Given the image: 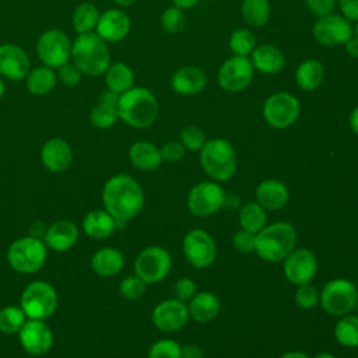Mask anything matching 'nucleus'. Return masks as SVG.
Here are the masks:
<instances>
[{
  "label": "nucleus",
  "mask_w": 358,
  "mask_h": 358,
  "mask_svg": "<svg viewBox=\"0 0 358 358\" xmlns=\"http://www.w3.org/2000/svg\"><path fill=\"white\" fill-rule=\"evenodd\" d=\"M102 203L116 221L127 222L143 210L144 192L134 178L117 173L106 180L102 190Z\"/></svg>",
  "instance_id": "nucleus-1"
},
{
  "label": "nucleus",
  "mask_w": 358,
  "mask_h": 358,
  "mask_svg": "<svg viewBox=\"0 0 358 358\" xmlns=\"http://www.w3.org/2000/svg\"><path fill=\"white\" fill-rule=\"evenodd\" d=\"M158 101L145 87H131L119 98L117 113L126 124L136 129H145L154 124L158 117Z\"/></svg>",
  "instance_id": "nucleus-2"
},
{
  "label": "nucleus",
  "mask_w": 358,
  "mask_h": 358,
  "mask_svg": "<svg viewBox=\"0 0 358 358\" xmlns=\"http://www.w3.org/2000/svg\"><path fill=\"white\" fill-rule=\"evenodd\" d=\"M71 60L90 77L102 76L110 64V52L106 42L95 32L80 34L71 43Z\"/></svg>",
  "instance_id": "nucleus-3"
},
{
  "label": "nucleus",
  "mask_w": 358,
  "mask_h": 358,
  "mask_svg": "<svg viewBox=\"0 0 358 358\" xmlns=\"http://www.w3.org/2000/svg\"><path fill=\"white\" fill-rule=\"evenodd\" d=\"M296 243V231L288 222H274L256 234L255 250L266 262L284 260Z\"/></svg>",
  "instance_id": "nucleus-4"
},
{
  "label": "nucleus",
  "mask_w": 358,
  "mask_h": 358,
  "mask_svg": "<svg viewBox=\"0 0 358 358\" xmlns=\"http://www.w3.org/2000/svg\"><path fill=\"white\" fill-rule=\"evenodd\" d=\"M200 162L206 173L218 182L231 179L238 166L236 152L232 144L224 138L207 140L200 150Z\"/></svg>",
  "instance_id": "nucleus-5"
},
{
  "label": "nucleus",
  "mask_w": 358,
  "mask_h": 358,
  "mask_svg": "<svg viewBox=\"0 0 358 358\" xmlns=\"http://www.w3.org/2000/svg\"><path fill=\"white\" fill-rule=\"evenodd\" d=\"M48 259V248L36 236H21L15 239L7 250L10 267L21 274L39 271Z\"/></svg>",
  "instance_id": "nucleus-6"
},
{
  "label": "nucleus",
  "mask_w": 358,
  "mask_h": 358,
  "mask_svg": "<svg viewBox=\"0 0 358 358\" xmlns=\"http://www.w3.org/2000/svg\"><path fill=\"white\" fill-rule=\"evenodd\" d=\"M59 298L52 284L36 280L29 282L21 294L20 308L28 319L45 320L57 309Z\"/></svg>",
  "instance_id": "nucleus-7"
},
{
  "label": "nucleus",
  "mask_w": 358,
  "mask_h": 358,
  "mask_svg": "<svg viewBox=\"0 0 358 358\" xmlns=\"http://www.w3.org/2000/svg\"><path fill=\"white\" fill-rule=\"evenodd\" d=\"M262 113L268 126L281 130L291 127L298 120L301 105L291 92L278 91L264 101Z\"/></svg>",
  "instance_id": "nucleus-8"
},
{
  "label": "nucleus",
  "mask_w": 358,
  "mask_h": 358,
  "mask_svg": "<svg viewBox=\"0 0 358 358\" xmlns=\"http://www.w3.org/2000/svg\"><path fill=\"white\" fill-rule=\"evenodd\" d=\"M322 308L334 316H343L350 313L357 303L358 289L355 284L345 278H336L329 281L320 295Z\"/></svg>",
  "instance_id": "nucleus-9"
},
{
  "label": "nucleus",
  "mask_w": 358,
  "mask_h": 358,
  "mask_svg": "<svg viewBox=\"0 0 358 358\" xmlns=\"http://www.w3.org/2000/svg\"><path fill=\"white\" fill-rule=\"evenodd\" d=\"M36 53L45 66L59 69L62 64L67 63L71 56L70 38L62 29H48L38 38Z\"/></svg>",
  "instance_id": "nucleus-10"
},
{
  "label": "nucleus",
  "mask_w": 358,
  "mask_h": 358,
  "mask_svg": "<svg viewBox=\"0 0 358 358\" xmlns=\"http://www.w3.org/2000/svg\"><path fill=\"white\" fill-rule=\"evenodd\" d=\"M255 76L252 60L246 56H232L218 69V85L227 92H241L246 90Z\"/></svg>",
  "instance_id": "nucleus-11"
},
{
  "label": "nucleus",
  "mask_w": 358,
  "mask_h": 358,
  "mask_svg": "<svg viewBox=\"0 0 358 358\" xmlns=\"http://www.w3.org/2000/svg\"><path fill=\"white\" fill-rule=\"evenodd\" d=\"M171 255L161 246L143 249L134 262V273L144 282L154 284L164 280L171 270Z\"/></svg>",
  "instance_id": "nucleus-12"
},
{
  "label": "nucleus",
  "mask_w": 358,
  "mask_h": 358,
  "mask_svg": "<svg viewBox=\"0 0 358 358\" xmlns=\"http://www.w3.org/2000/svg\"><path fill=\"white\" fill-rule=\"evenodd\" d=\"M312 35L320 45L334 48L344 45L352 36V25L341 14L331 13L315 21Z\"/></svg>",
  "instance_id": "nucleus-13"
},
{
  "label": "nucleus",
  "mask_w": 358,
  "mask_h": 358,
  "mask_svg": "<svg viewBox=\"0 0 358 358\" xmlns=\"http://www.w3.org/2000/svg\"><path fill=\"white\" fill-rule=\"evenodd\" d=\"M225 190L214 182H200L192 187L187 196V207L197 217L215 214L224 204Z\"/></svg>",
  "instance_id": "nucleus-14"
},
{
  "label": "nucleus",
  "mask_w": 358,
  "mask_h": 358,
  "mask_svg": "<svg viewBox=\"0 0 358 358\" xmlns=\"http://www.w3.org/2000/svg\"><path fill=\"white\" fill-rule=\"evenodd\" d=\"M183 255L196 268L208 267L217 256V246L210 234L203 229H192L183 239Z\"/></svg>",
  "instance_id": "nucleus-15"
},
{
  "label": "nucleus",
  "mask_w": 358,
  "mask_h": 358,
  "mask_svg": "<svg viewBox=\"0 0 358 358\" xmlns=\"http://www.w3.org/2000/svg\"><path fill=\"white\" fill-rule=\"evenodd\" d=\"M21 347L34 357H41L49 352L53 345V333L45 320L27 319L18 331Z\"/></svg>",
  "instance_id": "nucleus-16"
},
{
  "label": "nucleus",
  "mask_w": 358,
  "mask_h": 358,
  "mask_svg": "<svg viewBox=\"0 0 358 358\" xmlns=\"http://www.w3.org/2000/svg\"><path fill=\"white\" fill-rule=\"evenodd\" d=\"M284 260V274L295 285L310 282L317 271V260L309 249H294Z\"/></svg>",
  "instance_id": "nucleus-17"
},
{
  "label": "nucleus",
  "mask_w": 358,
  "mask_h": 358,
  "mask_svg": "<svg viewBox=\"0 0 358 358\" xmlns=\"http://www.w3.org/2000/svg\"><path fill=\"white\" fill-rule=\"evenodd\" d=\"M189 316V308L183 301L166 299L154 308L151 320L158 330L171 333L180 330L187 323Z\"/></svg>",
  "instance_id": "nucleus-18"
},
{
  "label": "nucleus",
  "mask_w": 358,
  "mask_h": 358,
  "mask_svg": "<svg viewBox=\"0 0 358 358\" xmlns=\"http://www.w3.org/2000/svg\"><path fill=\"white\" fill-rule=\"evenodd\" d=\"M31 70L27 52L15 43L0 45V76L11 81L25 80Z\"/></svg>",
  "instance_id": "nucleus-19"
},
{
  "label": "nucleus",
  "mask_w": 358,
  "mask_h": 358,
  "mask_svg": "<svg viewBox=\"0 0 358 358\" xmlns=\"http://www.w3.org/2000/svg\"><path fill=\"white\" fill-rule=\"evenodd\" d=\"M131 28L129 15L120 8H108L99 14L95 34L106 43H115L124 39Z\"/></svg>",
  "instance_id": "nucleus-20"
},
{
  "label": "nucleus",
  "mask_w": 358,
  "mask_h": 358,
  "mask_svg": "<svg viewBox=\"0 0 358 358\" xmlns=\"http://www.w3.org/2000/svg\"><path fill=\"white\" fill-rule=\"evenodd\" d=\"M207 85V76L199 66H183L171 77V88L175 94L190 96L200 94Z\"/></svg>",
  "instance_id": "nucleus-21"
},
{
  "label": "nucleus",
  "mask_w": 358,
  "mask_h": 358,
  "mask_svg": "<svg viewBox=\"0 0 358 358\" xmlns=\"http://www.w3.org/2000/svg\"><path fill=\"white\" fill-rule=\"evenodd\" d=\"M41 161L50 172H64L73 162V151L70 144L60 137L48 140L41 148Z\"/></svg>",
  "instance_id": "nucleus-22"
},
{
  "label": "nucleus",
  "mask_w": 358,
  "mask_h": 358,
  "mask_svg": "<svg viewBox=\"0 0 358 358\" xmlns=\"http://www.w3.org/2000/svg\"><path fill=\"white\" fill-rule=\"evenodd\" d=\"M78 241V228L73 221L60 220L53 222L45 232L43 242L46 248L56 252L71 249Z\"/></svg>",
  "instance_id": "nucleus-23"
},
{
  "label": "nucleus",
  "mask_w": 358,
  "mask_h": 358,
  "mask_svg": "<svg viewBox=\"0 0 358 358\" xmlns=\"http://www.w3.org/2000/svg\"><path fill=\"white\" fill-rule=\"evenodd\" d=\"M252 64L259 73L267 76L278 74L285 66V55L278 46L263 43L256 46L252 52Z\"/></svg>",
  "instance_id": "nucleus-24"
},
{
  "label": "nucleus",
  "mask_w": 358,
  "mask_h": 358,
  "mask_svg": "<svg viewBox=\"0 0 358 358\" xmlns=\"http://www.w3.org/2000/svg\"><path fill=\"white\" fill-rule=\"evenodd\" d=\"M81 225L84 234L94 239H105L117 229V221L105 208L87 213Z\"/></svg>",
  "instance_id": "nucleus-25"
},
{
  "label": "nucleus",
  "mask_w": 358,
  "mask_h": 358,
  "mask_svg": "<svg viewBox=\"0 0 358 358\" xmlns=\"http://www.w3.org/2000/svg\"><path fill=\"white\" fill-rule=\"evenodd\" d=\"M288 189L287 186L277 179L263 180L256 189L257 203L267 210H280L288 201Z\"/></svg>",
  "instance_id": "nucleus-26"
},
{
  "label": "nucleus",
  "mask_w": 358,
  "mask_h": 358,
  "mask_svg": "<svg viewBox=\"0 0 358 358\" xmlns=\"http://www.w3.org/2000/svg\"><path fill=\"white\" fill-rule=\"evenodd\" d=\"M124 266V257L116 248H101L91 257V267L99 277H113Z\"/></svg>",
  "instance_id": "nucleus-27"
},
{
  "label": "nucleus",
  "mask_w": 358,
  "mask_h": 358,
  "mask_svg": "<svg viewBox=\"0 0 358 358\" xmlns=\"http://www.w3.org/2000/svg\"><path fill=\"white\" fill-rule=\"evenodd\" d=\"M129 159L133 166L141 171H154L162 162L159 148L148 141L134 143L129 150Z\"/></svg>",
  "instance_id": "nucleus-28"
},
{
  "label": "nucleus",
  "mask_w": 358,
  "mask_h": 358,
  "mask_svg": "<svg viewBox=\"0 0 358 358\" xmlns=\"http://www.w3.org/2000/svg\"><path fill=\"white\" fill-rule=\"evenodd\" d=\"M57 76L55 69H50L45 64L34 67L25 77V87L29 94L36 96H43L52 92L56 87Z\"/></svg>",
  "instance_id": "nucleus-29"
},
{
  "label": "nucleus",
  "mask_w": 358,
  "mask_h": 358,
  "mask_svg": "<svg viewBox=\"0 0 358 358\" xmlns=\"http://www.w3.org/2000/svg\"><path fill=\"white\" fill-rule=\"evenodd\" d=\"M220 299L213 292H199L190 299L189 315L200 323L211 322L220 313Z\"/></svg>",
  "instance_id": "nucleus-30"
},
{
  "label": "nucleus",
  "mask_w": 358,
  "mask_h": 358,
  "mask_svg": "<svg viewBox=\"0 0 358 358\" xmlns=\"http://www.w3.org/2000/svg\"><path fill=\"white\" fill-rule=\"evenodd\" d=\"M324 78V67L316 59L303 60L295 70V83L302 91H315Z\"/></svg>",
  "instance_id": "nucleus-31"
},
{
  "label": "nucleus",
  "mask_w": 358,
  "mask_h": 358,
  "mask_svg": "<svg viewBox=\"0 0 358 358\" xmlns=\"http://www.w3.org/2000/svg\"><path fill=\"white\" fill-rule=\"evenodd\" d=\"M103 74L106 88L119 95L134 87V73L130 66L123 62L110 63Z\"/></svg>",
  "instance_id": "nucleus-32"
},
{
  "label": "nucleus",
  "mask_w": 358,
  "mask_h": 358,
  "mask_svg": "<svg viewBox=\"0 0 358 358\" xmlns=\"http://www.w3.org/2000/svg\"><path fill=\"white\" fill-rule=\"evenodd\" d=\"M241 15L243 21L255 28L264 27L271 15L268 0H242Z\"/></svg>",
  "instance_id": "nucleus-33"
},
{
  "label": "nucleus",
  "mask_w": 358,
  "mask_h": 358,
  "mask_svg": "<svg viewBox=\"0 0 358 358\" xmlns=\"http://www.w3.org/2000/svg\"><path fill=\"white\" fill-rule=\"evenodd\" d=\"M99 10L96 8L95 4L92 3H81L80 6L76 7L71 22L74 31L80 34H88L94 32L99 20Z\"/></svg>",
  "instance_id": "nucleus-34"
},
{
  "label": "nucleus",
  "mask_w": 358,
  "mask_h": 358,
  "mask_svg": "<svg viewBox=\"0 0 358 358\" xmlns=\"http://www.w3.org/2000/svg\"><path fill=\"white\" fill-rule=\"evenodd\" d=\"M239 224L243 229L257 234L264 228L266 224V211L259 203H246L239 211Z\"/></svg>",
  "instance_id": "nucleus-35"
},
{
  "label": "nucleus",
  "mask_w": 358,
  "mask_h": 358,
  "mask_svg": "<svg viewBox=\"0 0 358 358\" xmlns=\"http://www.w3.org/2000/svg\"><path fill=\"white\" fill-rule=\"evenodd\" d=\"M336 340L350 348L358 347V316L357 315H345L343 316L334 327Z\"/></svg>",
  "instance_id": "nucleus-36"
},
{
  "label": "nucleus",
  "mask_w": 358,
  "mask_h": 358,
  "mask_svg": "<svg viewBox=\"0 0 358 358\" xmlns=\"http://www.w3.org/2000/svg\"><path fill=\"white\" fill-rule=\"evenodd\" d=\"M229 49L235 56H249L257 46L253 32L248 28L235 29L228 41Z\"/></svg>",
  "instance_id": "nucleus-37"
},
{
  "label": "nucleus",
  "mask_w": 358,
  "mask_h": 358,
  "mask_svg": "<svg viewBox=\"0 0 358 358\" xmlns=\"http://www.w3.org/2000/svg\"><path fill=\"white\" fill-rule=\"evenodd\" d=\"M119 119L117 108L105 102L98 101L90 112V122L96 129H109Z\"/></svg>",
  "instance_id": "nucleus-38"
},
{
  "label": "nucleus",
  "mask_w": 358,
  "mask_h": 358,
  "mask_svg": "<svg viewBox=\"0 0 358 358\" xmlns=\"http://www.w3.org/2000/svg\"><path fill=\"white\" fill-rule=\"evenodd\" d=\"M27 319L20 306H4L0 310V331L4 334H18Z\"/></svg>",
  "instance_id": "nucleus-39"
},
{
  "label": "nucleus",
  "mask_w": 358,
  "mask_h": 358,
  "mask_svg": "<svg viewBox=\"0 0 358 358\" xmlns=\"http://www.w3.org/2000/svg\"><path fill=\"white\" fill-rule=\"evenodd\" d=\"M161 27L168 34H179L186 27V14L185 10L171 6L165 8L161 15Z\"/></svg>",
  "instance_id": "nucleus-40"
},
{
  "label": "nucleus",
  "mask_w": 358,
  "mask_h": 358,
  "mask_svg": "<svg viewBox=\"0 0 358 358\" xmlns=\"http://www.w3.org/2000/svg\"><path fill=\"white\" fill-rule=\"evenodd\" d=\"M180 143L189 151H199L206 144V133L201 127L189 124L180 130Z\"/></svg>",
  "instance_id": "nucleus-41"
},
{
  "label": "nucleus",
  "mask_w": 358,
  "mask_h": 358,
  "mask_svg": "<svg viewBox=\"0 0 358 358\" xmlns=\"http://www.w3.org/2000/svg\"><path fill=\"white\" fill-rule=\"evenodd\" d=\"M180 357H182V347L171 338H162L155 341L148 351V358H180Z\"/></svg>",
  "instance_id": "nucleus-42"
},
{
  "label": "nucleus",
  "mask_w": 358,
  "mask_h": 358,
  "mask_svg": "<svg viewBox=\"0 0 358 358\" xmlns=\"http://www.w3.org/2000/svg\"><path fill=\"white\" fill-rule=\"evenodd\" d=\"M147 282H144L138 275H127L120 281L119 291L123 298L129 301H136L145 292Z\"/></svg>",
  "instance_id": "nucleus-43"
},
{
  "label": "nucleus",
  "mask_w": 358,
  "mask_h": 358,
  "mask_svg": "<svg viewBox=\"0 0 358 358\" xmlns=\"http://www.w3.org/2000/svg\"><path fill=\"white\" fill-rule=\"evenodd\" d=\"M295 301L302 309H312L319 302V292L309 282L298 285L295 292Z\"/></svg>",
  "instance_id": "nucleus-44"
},
{
  "label": "nucleus",
  "mask_w": 358,
  "mask_h": 358,
  "mask_svg": "<svg viewBox=\"0 0 358 358\" xmlns=\"http://www.w3.org/2000/svg\"><path fill=\"white\" fill-rule=\"evenodd\" d=\"M56 76H57V80L66 87H76L77 84H80V81L83 78L81 70L73 62H67V63L62 64L57 69Z\"/></svg>",
  "instance_id": "nucleus-45"
},
{
  "label": "nucleus",
  "mask_w": 358,
  "mask_h": 358,
  "mask_svg": "<svg viewBox=\"0 0 358 358\" xmlns=\"http://www.w3.org/2000/svg\"><path fill=\"white\" fill-rule=\"evenodd\" d=\"M159 151H161L162 159L168 162H179L185 155V147L182 145L180 141H176V140L166 141L162 145V148H159Z\"/></svg>",
  "instance_id": "nucleus-46"
},
{
  "label": "nucleus",
  "mask_w": 358,
  "mask_h": 358,
  "mask_svg": "<svg viewBox=\"0 0 358 358\" xmlns=\"http://www.w3.org/2000/svg\"><path fill=\"white\" fill-rule=\"evenodd\" d=\"M256 234H252L246 229H241L234 236V246L241 253H250L255 250Z\"/></svg>",
  "instance_id": "nucleus-47"
},
{
  "label": "nucleus",
  "mask_w": 358,
  "mask_h": 358,
  "mask_svg": "<svg viewBox=\"0 0 358 358\" xmlns=\"http://www.w3.org/2000/svg\"><path fill=\"white\" fill-rule=\"evenodd\" d=\"M305 4L308 10L315 15V17H323L327 14H331L336 8L337 0H305Z\"/></svg>",
  "instance_id": "nucleus-48"
},
{
  "label": "nucleus",
  "mask_w": 358,
  "mask_h": 358,
  "mask_svg": "<svg viewBox=\"0 0 358 358\" xmlns=\"http://www.w3.org/2000/svg\"><path fill=\"white\" fill-rule=\"evenodd\" d=\"M175 294L179 301H189L196 294V282L190 278H180L175 284Z\"/></svg>",
  "instance_id": "nucleus-49"
},
{
  "label": "nucleus",
  "mask_w": 358,
  "mask_h": 358,
  "mask_svg": "<svg viewBox=\"0 0 358 358\" xmlns=\"http://www.w3.org/2000/svg\"><path fill=\"white\" fill-rule=\"evenodd\" d=\"M341 15L350 22L358 21V0H337Z\"/></svg>",
  "instance_id": "nucleus-50"
},
{
  "label": "nucleus",
  "mask_w": 358,
  "mask_h": 358,
  "mask_svg": "<svg viewBox=\"0 0 358 358\" xmlns=\"http://www.w3.org/2000/svg\"><path fill=\"white\" fill-rule=\"evenodd\" d=\"M203 350L199 345L189 344L182 347V357L180 358H203Z\"/></svg>",
  "instance_id": "nucleus-51"
},
{
  "label": "nucleus",
  "mask_w": 358,
  "mask_h": 358,
  "mask_svg": "<svg viewBox=\"0 0 358 358\" xmlns=\"http://www.w3.org/2000/svg\"><path fill=\"white\" fill-rule=\"evenodd\" d=\"M119 98H120L119 94H116V92H113V91H110V90H108V88H105V90L101 92L98 101L105 102V103H109V105H113V106L117 108Z\"/></svg>",
  "instance_id": "nucleus-52"
},
{
  "label": "nucleus",
  "mask_w": 358,
  "mask_h": 358,
  "mask_svg": "<svg viewBox=\"0 0 358 358\" xmlns=\"http://www.w3.org/2000/svg\"><path fill=\"white\" fill-rule=\"evenodd\" d=\"M344 48H345V53L354 59H358V38L355 36H351L345 43H344Z\"/></svg>",
  "instance_id": "nucleus-53"
},
{
  "label": "nucleus",
  "mask_w": 358,
  "mask_h": 358,
  "mask_svg": "<svg viewBox=\"0 0 358 358\" xmlns=\"http://www.w3.org/2000/svg\"><path fill=\"white\" fill-rule=\"evenodd\" d=\"M239 206V197L235 194V193H227L225 192V196H224V204L222 207H227V208H236Z\"/></svg>",
  "instance_id": "nucleus-54"
},
{
  "label": "nucleus",
  "mask_w": 358,
  "mask_h": 358,
  "mask_svg": "<svg viewBox=\"0 0 358 358\" xmlns=\"http://www.w3.org/2000/svg\"><path fill=\"white\" fill-rule=\"evenodd\" d=\"M200 0H172L173 6L182 8V10H187V8H192L194 7L196 4H199Z\"/></svg>",
  "instance_id": "nucleus-55"
},
{
  "label": "nucleus",
  "mask_w": 358,
  "mask_h": 358,
  "mask_svg": "<svg viewBox=\"0 0 358 358\" xmlns=\"http://www.w3.org/2000/svg\"><path fill=\"white\" fill-rule=\"evenodd\" d=\"M350 127L358 136V106L354 108L350 115Z\"/></svg>",
  "instance_id": "nucleus-56"
},
{
  "label": "nucleus",
  "mask_w": 358,
  "mask_h": 358,
  "mask_svg": "<svg viewBox=\"0 0 358 358\" xmlns=\"http://www.w3.org/2000/svg\"><path fill=\"white\" fill-rule=\"evenodd\" d=\"M280 358H310V357L302 351H289L282 354Z\"/></svg>",
  "instance_id": "nucleus-57"
},
{
  "label": "nucleus",
  "mask_w": 358,
  "mask_h": 358,
  "mask_svg": "<svg viewBox=\"0 0 358 358\" xmlns=\"http://www.w3.org/2000/svg\"><path fill=\"white\" fill-rule=\"evenodd\" d=\"M117 6H122V7H129L131 4H134L137 0H113Z\"/></svg>",
  "instance_id": "nucleus-58"
},
{
  "label": "nucleus",
  "mask_w": 358,
  "mask_h": 358,
  "mask_svg": "<svg viewBox=\"0 0 358 358\" xmlns=\"http://www.w3.org/2000/svg\"><path fill=\"white\" fill-rule=\"evenodd\" d=\"M313 358H336V357L333 354H330V352H319Z\"/></svg>",
  "instance_id": "nucleus-59"
},
{
  "label": "nucleus",
  "mask_w": 358,
  "mask_h": 358,
  "mask_svg": "<svg viewBox=\"0 0 358 358\" xmlns=\"http://www.w3.org/2000/svg\"><path fill=\"white\" fill-rule=\"evenodd\" d=\"M4 91H6V85H4V81L0 78V99H1L3 95H4Z\"/></svg>",
  "instance_id": "nucleus-60"
},
{
  "label": "nucleus",
  "mask_w": 358,
  "mask_h": 358,
  "mask_svg": "<svg viewBox=\"0 0 358 358\" xmlns=\"http://www.w3.org/2000/svg\"><path fill=\"white\" fill-rule=\"evenodd\" d=\"M352 36L358 38V21L355 22V25H354V28H352Z\"/></svg>",
  "instance_id": "nucleus-61"
},
{
  "label": "nucleus",
  "mask_w": 358,
  "mask_h": 358,
  "mask_svg": "<svg viewBox=\"0 0 358 358\" xmlns=\"http://www.w3.org/2000/svg\"><path fill=\"white\" fill-rule=\"evenodd\" d=\"M355 309H357V313H358V299H357V303H355ZM358 316V315H357Z\"/></svg>",
  "instance_id": "nucleus-62"
}]
</instances>
